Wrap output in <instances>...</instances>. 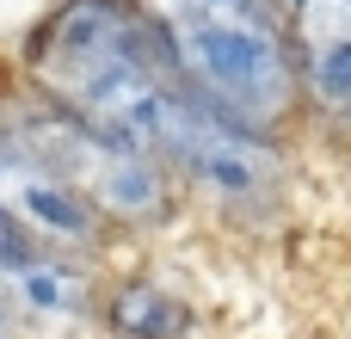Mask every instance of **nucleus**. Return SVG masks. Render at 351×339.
<instances>
[{
    "instance_id": "1",
    "label": "nucleus",
    "mask_w": 351,
    "mask_h": 339,
    "mask_svg": "<svg viewBox=\"0 0 351 339\" xmlns=\"http://www.w3.org/2000/svg\"><path fill=\"white\" fill-rule=\"evenodd\" d=\"M167 68L241 130H271L296 111L302 68L278 0H142Z\"/></svg>"
},
{
    "instance_id": "2",
    "label": "nucleus",
    "mask_w": 351,
    "mask_h": 339,
    "mask_svg": "<svg viewBox=\"0 0 351 339\" xmlns=\"http://www.w3.org/2000/svg\"><path fill=\"white\" fill-rule=\"evenodd\" d=\"M19 142H31L93 210L105 216H154L160 210V167L148 148H136L130 136L93 124L86 111L62 105V99H37L25 105V117L12 124Z\"/></svg>"
},
{
    "instance_id": "3",
    "label": "nucleus",
    "mask_w": 351,
    "mask_h": 339,
    "mask_svg": "<svg viewBox=\"0 0 351 339\" xmlns=\"http://www.w3.org/2000/svg\"><path fill=\"white\" fill-rule=\"evenodd\" d=\"M0 210L12 222H25L37 241H68L86 247L99 235V210L12 130H0Z\"/></svg>"
},
{
    "instance_id": "4",
    "label": "nucleus",
    "mask_w": 351,
    "mask_h": 339,
    "mask_svg": "<svg viewBox=\"0 0 351 339\" xmlns=\"http://www.w3.org/2000/svg\"><path fill=\"white\" fill-rule=\"evenodd\" d=\"M278 12H284V31L296 43L302 86L327 111H346L351 105V0H278Z\"/></svg>"
},
{
    "instance_id": "5",
    "label": "nucleus",
    "mask_w": 351,
    "mask_h": 339,
    "mask_svg": "<svg viewBox=\"0 0 351 339\" xmlns=\"http://www.w3.org/2000/svg\"><path fill=\"white\" fill-rule=\"evenodd\" d=\"M105 315H111V327L123 339H179V327H185V309L167 303L160 290H142V284L117 290Z\"/></svg>"
},
{
    "instance_id": "6",
    "label": "nucleus",
    "mask_w": 351,
    "mask_h": 339,
    "mask_svg": "<svg viewBox=\"0 0 351 339\" xmlns=\"http://www.w3.org/2000/svg\"><path fill=\"white\" fill-rule=\"evenodd\" d=\"M37 253H43V247H37V235L0 210V278H12V272H19V266H31Z\"/></svg>"
},
{
    "instance_id": "7",
    "label": "nucleus",
    "mask_w": 351,
    "mask_h": 339,
    "mask_svg": "<svg viewBox=\"0 0 351 339\" xmlns=\"http://www.w3.org/2000/svg\"><path fill=\"white\" fill-rule=\"evenodd\" d=\"M0 339H6V321H0Z\"/></svg>"
}]
</instances>
